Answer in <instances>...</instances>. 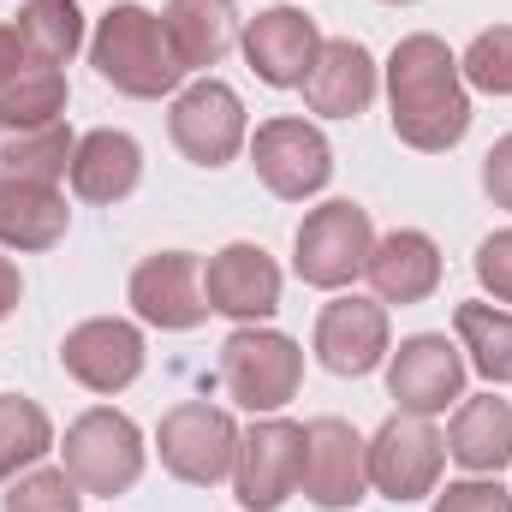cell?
Returning a JSON list of instances; mask_svg holds the SVG:
<instances>
[{
    "instance_id": "obj_7",
    "label": "cell",
    "mask_w": 512,
    "mask_h": 512,
    "mask_svg": "<svg viewBox=\"0 0 512 512\" xmlns=\"http://www.w3.org/2000/svg\"><path fill=\"white\" fill-rule=\"evenodd\" d=\"M304 477V423L292 417H256L239 435V459H233V495L245 512H274L292 501Z\"/></svg>"
},
{
    "instance_id": "obj_14",
    "label": "cell",
    "mask_w": 512,
    "mask_h": 512,
    "mask_svg": "<svg viewBox=\"0 0 512 512\" xmlns=\"http://www.w3.org/2000/svg\"><path fill=\"white\" fill-rule=\"evenodd\" d=\"M60 364L90 393H126L143 376V334L126 316H90L60 340Z\"/></svg>"
},
{
    "instance_id": "obj_21",
    "label": "cell",
    "mask_w": 512,
    "mask_h": 512,
    "mask_svg": "<svg viewBox=\"0 0 512 512\" xmlns=\"http://www.w3.org/2000/svg\"><path fill=\"white\" fill-rule=\"evenodd\" d=\"M447 453L471 471V477H501L512 465V399L477 393L453 411L447 429Z\"/></svg>"
},
{
    "instance_id": "obj_34",
    "label": "cell",
    "mask_w": 512,
    "mask_h": 512,
    "mask_svg": "<svg viewBox=\"0 0 512 512\" xmlns=\"http://www.w3.org/2000/svg\"><path fill=\"white\" fill-rule=\"evenodd\" d=\"M24 60H30V48H24V36H18L12 24H0V84H6V78H12V72L24 66Z\"/></svg>"
},
{
    "instance_id": "obj_8",
    "label": "cell",
    "mask_w": 512,
    "mask_h": 512,
    "mask_svg": "<svg viewBox=\"0 0 512 512\" xmlns=\"http://www.w3.org/2000/svg\"><path fill=\"white\" fill-rule=\"evenodd\" d=\"M364 453H370V483L399 507L435 495L441 465H447V441L435 435L429 417H411V411H393L376 429V441H364Z\"/></svg>"
},
{
    "instance_id": "obj_17",
    "label": "cell",
    "mask_w": 512,
    "mask_h": 512,
    "mask_svg": "<svg viewBox=\"0 0 512 512\" xmlns=\"http://www.w3.org/2000/svg\"><path fill=\"white\" fill-rule=\"evenodd\" d=\"M316 48H322V30L298 6H262L245 24V60L268 90H298L316 66Z\"/></svg>"
},
{
    "instance_id": "obj_15",
    "label": "cell",
    "mask_w": 512,
    "mask_h": 512,
    "mask_svg": "<svg viewBox=\"0 0 512 512\" xmlns=\"http://www.w3.org/2000/svg\"><path fill=\"white\" fill-rule=\"evenodd\" d=\"M203 298L215 316H233V322H268L280 310V268L274 256L251 245V239H233L227 251H215L203 262Z\"/></svg>"
},
{
    "instance_id": "obj_36",
    "label": "cell",
    "mask_w": 512,
    "mask_h": 512,
    "mask_svg": "<svg viewBox=\"0 0 512 512\" xmlns=\"http://www.w3.org/2000/svg\"><path fill=\"white\" fill-rule=\"evenodd\" d=\"M387 6H411V0H387Z\"/></svg>"
},
{
    "instance_id": "obj_20",
    "label": "cell",
    "mask_w": 512,
    "mask_h": 512,
    "mask_svg": "<svg viewBox=\"0 0 512 512\" xmlns=\"http://www.w3.org/2000/svg\"><path fill=\"white\" fill-rule=\"evenodd\" d=\"M72 191L84 197V203H126L131 191H137V179H143V149H137V137L131 131H90V137H78V149H72Z\"/></svg>"
},
{
    "instance_id": "obj_11",
    "label": "cell",
    "mask_w": 512,
    "mask_h": 512,
    "mask_svg": "<svg viewBox=\"0 0 512 512\" xmlns=\"http://www.w3.org/2000/svg\"><path fill=\"white\" fill-rule=\"evenodd\" d=\"M304 495L322 512L358 507L364 489H370V453H364V435L346 423V417H316L304 423Z\"/></svg>"
},
{
    "instance_id": "obj_29",
    "label": "cell",
    "mask_w": 512,
    "mask_h": 512,
    "mask_svg": "<svg viewBox=\"0 0 512 512\" xmlns=\"http://www.w3.org/2000/svg\"><path fill=\"white\" fill-rule=\"evenodd\" d=\"M465 84L483 96H512V24H489L471 36L465 60H459Z\"/></svg>"
},
{
    "instance_id": "obj_16",
    "label": "cell",
    "mask_w": 512,
    "mask_h": 512,
    "mask_svg": "<svg viewBox=\"0 0 512 512\" xmlns=\"http://www.w3.org/2000/svg\"><path fill=\"white\" fill-rule=\"evenodd\" d=\"M387 352V310L382 298H358V292H346V298H334V304H322V316H316V358H322V370L328 376H370L376 364H382Z\"/></svg>"
},
{
    "instance_id": "obj_25",
    "label": "cell",
    "mask_w": 512,
    "mask_h": 512,
    "mask_svg": "<svg viewBox=\"0 0 512 512\" xmlns=\"http://www.w3.org/2000/svg\"><path fill=\"white\" fill-rule=\"evenodd\" d=\"M66 114V72L48 60H24L0 84V131L6 126H48Z\"/></svg>"
},
{
    "instance_id": "obj_30",
    "label": "cell",
    "mask_w": 512,
    "mask_h": 512,
    "mask_svg": "<svg viewBox=\"0 0 512 512\" xmlns=\"http://www.w3.org/2000/svg\"><path fill=\"white\" fill-rule=\"evenodd\" d=\"M6 512H84V489L72 483V471H24L6 489Z\"/></svg>"
},
{
    "instance_id": "obj_1",
    "label": "cell",
    "mask_w": 512,
    "mask_h": 512,
    "mask_svg": "<svg viewBox=\"0 0 512 512\" xmlns=\"http://www.w3.org/2000/svg\"><path fill=\"white\" fill-rule=\"evenodd\" d=\"M387 120L405 149L423 155H441L471 131V90L441 36L417 30L387 54Z\"/></svg>"
},
{
    "instance_id": "obj_18",
    "label": "cell",
    "mask_w": 512,
    "mask_h": 512,
    "mask_svg": "<svg viewBox=\"0 0 512 512\" xmlns=\"http://www.w3.org/2000/svg\"><path fill=\"white\" fill-rule=\"evenodd\" d=\"M298 90H304L310 114H322V120H358L376 102V60H370L364 42L334 36V42L316 48V66H310V78Z\"/></svg>"
},
{
    "instance_id": "obj_10",
    "label": "cell",
    "mask_w": 512,
    "mask_h": 512,
    "mask_svg": "<svg viewBox=\"0 0 512 512\" xmlns=\"http://www.w3.org/2000/svg\"><path fill=\"white\" fill-rule=\"evenodd\" d=\"M251 167L280 203H304V197H316L334 179V149H328V137L310 126V120L280 114V120H262L256 126Z\"/></svg>"
},
{
    "instance_id": "obj_26",
    "label": "cell",
    "mask_w": 512,
    "mask_h": 512,
    "mask_svg": "<svg viewBox=\"0 0 512 512\" xmlns=\"http://www.w3.org/2000/svg\"><path fill=\"white\" fill-rule=\"evenodd\" d=\"M12 30L24 36L30 60H48V66H66L84 48V12H78V0H24Z\"/></svg>"
},
{
    "instance_id": "obj_27",
    "label": "cell",
    "mask_w": 512,
    "mask_h": 512,
    "mask_svg": "<svg viewBox=\"0 0 512 512\" xmlns=\"http://www.w3.org/2000/svg\"><path fill=\"white\" fill-rule=\"evenodd\" d=\"M453 328L471 352V370L483 382L507 387L512 382V310H495V304H459L453 310Z\"/></svg>"
},
{
    "instance_id": "obj_22",
    "label": "cell",
    "mask_w": 512,
    "mask_h": 512,
    "mask_svg": "<svg viewBox=\"0 0 512 512\" xmlns=\"http://www.w3.org/2000/svg\"><path fill=\"white\" fill-rule=\"evenodd\" d=\"M161 24L173 36V54L185 60V72H209L227 60V48L239 36V6L233 0H167Z\"/></svg>"
},
{
    "instance_id": "obj_28",
    "label": "cell",
    "mask_w": 512,
    "mask_h": 512,
    "mask_svg": "<svg viewBox=\"0 0 512 512\" xmlns=\"http://www.w3.org/2000/svg\"><path fill=\"white\" fill-rule=\"evenodd\" d=\"M42 453H54V423L36 399L24 393H0V483H12L18 471H30Z\"/></svg>"
},
{
    "instance_id": "obj_4",
    "label": "cell",
    "mask_w": 512,
    "mask_h": 512,
    "mask_svg": "<svg viewBox=\"0 0 512 512\" xmlns=\"http://www.w3.org/2000/svg\"><path fill=\"white\" fill-rule=\"evenodd\" d=\"M370 245H376V227H370V209H358L352 197H334L322 209L304 215L298 239H292V268L304 286L316 292H340L364 274L370 262Z\"/></svg>"
},
{
    "instance_id": "obj_5",
    "label": "cell",
    "mask_w": 512,
    "mask_h": 512,
    "mask_svg": "<svg viewBox=\"0 0 512 512\" xmlns=\"http://www.w3.org/2000/svg\"><path fill=\"white\" fill-rule=\"evenodd\" d=\"M155 453L161 465L191 483V489H215L233 477V459H239V423L221 411V405H203V399H185L161 417L155 429Z\"/></svg>"
},
{
    "instance_id": "obj_2",
    "label": "cell",
    "mask_w": 512,
    "mask_h": 512,
    "mask_svg": "<svg viewBox=\"0 0 512 512\" xmlns=\"http://www.w3.org/2000/svg\"><path fill=\"white\" fill-rule=\"evenodd\" d=\"M90 66L102 72V84H114L131 102H161V96H179V84H185V60L173 54L161 12H149L137 0H120L96 18Z\"/></svg>"
},
{
    "instance_id": "obj_6",
    "label": "cell",
    "mask_w": 512,
    "mask_h": 512,
    "mask_svg": "<svg viewBox=\"0 0 512 512\" xmlns=\"http://www.w3.org/2000/svg\"><path fill=\"white\" fill-rule=\"evenodd\" d=\"M66 471H72V483L84 489V495H126L131 483L143 477V435H137V423H131L126 411H114V405H96V411H84L72 429H66Z\"/></svg>"
},
{
    "instance_id": "obj_19",
    "label": "cell",
    "mask_w": 512,
    "mask_h": 512,
    "mask_svg": "<svg viewBox=\"0 0 512 512\" xmlns=\"http://www.w3.org/2000/svg\"><path fill=\"white\" fill-rule=\"evenodd\" d=\"M364 274H370V286H376L382 304H423V298H435V286H441V251H435L429 233L393 227V233H382V239L370 245Z\"/></svg>"
},
{
    "instance_id": "obj_23",
    "label": "cell",
    "mask_w": 512,
    "mask_h": 512,
    "mask_svg": "<svg viewBox=\"0 0 512 512\" xmlns=\"http://www.w3.org/2000/svg\"><path fill=\"white\" fill-rule=\"evenodd\" d=\"M78 137L66 120L48 126H6L0 131V185H60L72 167Z\"/></svg>"
},
{
    "instance_id": "obj_24",
    "label": "cell",
    "mask_w": 512,
    "mask_h": 512,
    "mask_svg": "<svg viewBox=\"0 0 512 512\" xmlns=\"http://www.w3.org/2000/svg\"><path fill=\"white\" fill-rule=\"evenodd\" d=\"M60 185H0V251H54L66 239Z\"/></svg>"
},
{
    "instance_id": "obj_33",
    "label": "cell",
    "mask_w": 512,
    "mask_h": 512,
    "mask_svg": "<svg viewBox=\"0 0 512 512\" xmlns=\"http://www.w3.org/2000/svg\"><path fill=\"white\" fill-rule=\"evenodd\" d=\"M483 191H489L501 209H512V131L483 155Z\"/></svg>"
},
{
    "instance_id": "obj_31",
    "label": "cell",
    "mask_w": 512,
    "mask_h": 512,
    "mask_svg": "<svg viewBox=\"0 0 512 512\" xmlns=\"http://www.w3.org/2000/svg\"><path fill=\"white\" fill-rule=\"evenodd\" d=\"M435 512H512V495L495 477H465L435 495Z\"/></svg>"
},
{
    "instance_id": "obj_13",
    "label": "cell",
    "mask_w": 512,
    "mask_h": 512,
    "mask_svg": "<svg viewBox=\"0 0 512 512\" xmlns=\"http://www.w3.org/2000/svg\"><path fill=\"white\" fill-rule=\"evenodd\" d=\"M387 393L411 417H435L453 399H465V358L447 346V334H411L387 358Z\"/></svg>"
},
{
    "instance_id": "obj_9",
    "label": "cell",
    "mask_w": 512,
    "mask_h": 512,
    "mask_svg": "<svg viewBox=\"0 0 512 512\" xmlns=\"http://www.w3.org/2000/svg\"><path fill=\"white\" fill-rule=\"evenodd\" d=\"M167 131H173V149L197 167H227L239 149H245V102L233 84L221 78H197L173 96V114H167Z\"/></svg>"
},
{
    "instance_id": "obj_35",
    "label": "cell",
    "mask_w": 512,
    "mask_h": 512,
    "mask_svg": "<svg viewBox=\"0 0 512 512\" xmlns=\"http://www.w3.org/2000/svg\"><path fill=\"white\" fill-rule=\"evenodd\" d=\"M18 298H24V280H18V268H12V256H0V322L18 310Z\"/></svg>"
},
{
    "instance_id": "obj_32",
    "label": "cell",
    "mask_w": 512,
    "mask_h": 512,
    "mask_svg": "<svg viewBox=\"0 0 512 512\" xmlns=\"http://www.w3.org/2000/svg\"><path fill=\"white\" fill-rule=\"evenodd\" d=\"M477 280H483V292H495L501 304H512V227L489 233L477 245Z\"/></svg>"
},
{
    "instance_id": "obj_12",
    "label": "cell",
    "mask_w": 512,
    "mask_h": 512,
    "mask_svg": "<svg viewBox=\"0 0 512 512\" xmlns=\"http://www.w3.org/2000/svg\"><path fill=\"white\" fill-rule=\"evenodd\" d=\"M131 310L137 322L161 328V334H185L209 316L203 298V262L191 251H155L131 268Z\"/></svg>"
},
{
    "instance_id": "obj_3",
    "label": "cell",
    "mask_w": 512,
    "mask_h": 512,
    "mask_svg": "<svg viewBox=\"0 0 512 512\" xmlns=\"http://www.w3.org/2000/svg\"><path fill=\"white\" fill-rule=\"evenodd\" d=\"M298 382H304V352L292 334L280 328H233L227 346H221V387L256 411V417H274L286 399H298Z\"/></svg>"
}]
</instances>
